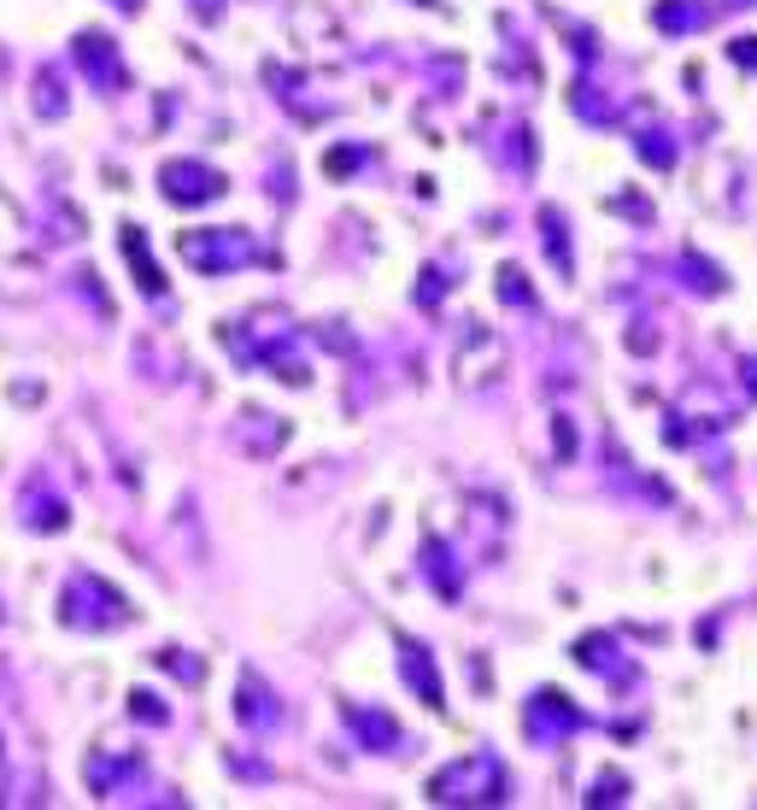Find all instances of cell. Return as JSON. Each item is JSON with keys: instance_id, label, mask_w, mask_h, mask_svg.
Listing matches in <instances>:
<instances>
[{"instance_id": "6da1fadb", "label": "cell", "mask_w": 757, "mask_h": 810, "mask_svg": "<svg viewBox=\"0 0 757 810\" xmlns=\"http://www.w3.org/2000/svg\"><path fill=\"white\" fill-rule=\"evenodd\" d=\"M59 622H65V629H89V634H100V629H124V622H130V606H124V593L107 588L100 576L77 570L65 588H59Z\"/></svg>"}, {"instance_id": "7a4b0ae2", "label": "cell", "mask_w": 757, "mask_h": 810, "mask_svg": "<svg viewBox=\"0 0 757 810\" xmlns=\"http://www.w3.org/2000/svg\"><path fill=\"white\" fill-rule=\"evenodd\" d=\"M505 763L494 752H476V758H458V763H446V770L428 781V799H441V804H499L505 799Z\"/></svg>"}, {"instance_id": "3957f363", "label": "cell", "mask_w": 757, "mask_h": 810, "mask_svg": "<svg viewBox=\"0 0 757 810\" xmlns=\"http://www.w3.org/2000/svg\"><path fill=\"white\" fill-rule=\"evenodd\" d=\"M182 259L200 264L206 277H218V270H235V264L259 259V247H253L248 230H200V236H182Z\"/></svg>"}, {"instance_id": "277c9868", "label": "cell", "mask_w": 757, "mask_h": 810, "mask_svg": "<svg viewBox=\"0 0 757 810\" xmlns=\"http://www.w3.org/2000/svg\"><path fill=\"white\" fill-rule=\"evenodd\" d=\"M159 189H165L171 206H206V200H223V171L212 164H194V159H171L165 171H159Z\"/></svg>"}, {"instance_id": "5b68a950", "label": "cell", "mask_w": 757, "mask_h": 810, "mask_svg": "<svg viewBox=\"0 0 757 810\" xmlns=\"http://www.w3.org/2000/svg\"><path fill=\"white\" fill-rule=\"evenodd\" d=\"M18 517H24V529L36 534H53V529H65V500L53 493V476L48 470H30V482H24V500H18Z\"/></svg>"}, {"instance_id": "8992f818", "label": "cell", "mask_w": 757, "mask_h": 810, "mask_svg": "<svg viewBox=\"0 0 757 810\" xmlns=\"http://www.w3.org/2000/svg\"><path fill=\"white\" fill-rule=\"evenodd\" d=\"M71 53H77V66L89 71V82H94V89H124V82H130V77H124V59H118V48H112L107 36L83 30V36L71 41Z\"/></svg>"}, {"instance_id": "52a82bcc", "label": "cell", "mask_w": 757, "mask_h": 810, "mask_svg": "<svg viewBox=\"0 0 757 810\" xmlns=\"http://www.w3.org/2000/svg\"><path fill=\"white\" fill-rule=\"evenodd\" d=\"M569 729H582V711H569L558 693H535V699H528V734H535V740L569 734Z\"/></svg>"}, {"instance_id": "ba28073f", "label": "cell", "mask_w": 757, "mask_h": 810, "mask_svg": "<svg viewBox=\"0 0 757 810\" xmlns=\"http://www.w3.org/2000/svg\"><path fill=\"white\" fill-rule=\"evenodd\" d=\"M400 670L423 693V704H441V676H435V663H428V652L417 647V640H400Z\"/></svg>"}, {"instance_id": "9c48e42d", "label": "cell", "mask_w": 757, "mask_h": 810, "mask_svg": "<svg viewBox=\"0 0 757 810\" xmlns=\"http://www.w3.org/2000/svg\"><path fill=\"white\" fill-rule=\"evenodd\" d=\"M235 717L248 722V729H271V722L282 717V704L271 699V688H264L259 676H248V681H241V704H235Z\"/></svg>"}, {"instance_id": "30bf717a", "label": "cell", "mask_w": 757, "mask_h": 810, "mask_svg": "<svg viewBox=\"0 0 757 810\" xmlns=\"http://www.w3.org/2000/svg\"><path fill=\"white\" fill-rule=\"evenodd\" d=\"M346 722L364 734V746L371 752H394V740H400V729H394V717L387 711H364V704H346Z\"/></svg>"}, {"instance_id": "8fae6325", "label": "cell", "mask_w": 757, "mask_h": 810, "mask_svg": "<svg viewBox=\"0 0 757 810\" xmlns=\"http://www.w3.org/2000/svg\"><path fill=\"white\" fill-rule=\"evenodd\" d=\"M83 776H89L94 793L107 799V793H118V787H124V776H141V763H135V758H89Z\"/></svg>"}, {"instance_id": "7c38bea8", "label": "cell", "mask_w": 757, "mask_h": 810, "mask_svg": "<svg viewBox=\"0 0 757 810\" xmlns=\"http://www.w3.org/2000/svg\"><path fill=\"white\" fill-rule=\"evenodd\" d=\"M124 253L135 264V282H141V294H153V300H165V277H159V264H148V253H141V236L124 230Z\"/></svg>"}, {"instance_id": "4fadbf2b", "label": "cell", "mask_w": 757, "mask_h": 810, "mask_svg": "<svg viewBox=\"0 0 757 810\" xmlns=\"http://www.w3.org/2000/svg\"><path fill=\"white\" fill-rule=\"evenodd\" d=\"M658 24H664V30L710 24V7H699V0H664V7H658Z\"/></svg>"}, {"instance_id": "5bb4252c", "label": "cell", "mask_w": 757, "mask_h": 810, "mask_svg": "<svg viewBox=\"0 0 757 810\" xmlns=\"http://www.w3.org/2000/svg\"><path fill=\"white\" fill-rule=\"evenodd\" d=\"M36 112H42V118H65V82H59L53 71L36 77Z\"/></svg>"}, {"instance_id": "9a60e30c", "label": "cell", "mask_w": 757, "mask_h": 810, "mask_svg": "<svg viewBox=\"0 0 757 810\" xmlns=\"http://www.w3.org/2000/svg\"><path fill=\"white\" fill-rule=\"evenodd\" d=\"M499 294H505V300H517V306L535 300V294H528V282H523V270H511V264L499 270Z\"/></svg>"}, {"instance_id": "2e32d148", "label": "cell", "mask_w": 757, "mask_h": 810, "mask_svg": "<svg viewBox=\"0 0 757 810\" xmlns=\"http://www.w3.org/2000/svg\"><path fill=\"white\" fill-rule=\"evenodd\" d=\"M135 704H130V711L141 717V722H165V704H153V693H130Z\"/></svg>"}, {"instance_id": "e0dca14e", "label": "cell", "mask_w": 757, "mask_h": 810, "mask_svg": "<svg viewBox=\"0 0 757 810\" xmlns=\"http://www.w3.org/2000/svg\"><path fill=\"white\" fill-rule=\"evenodd\" d=\"M159 663H171V670L182 676V681H200L206 670H200V663H189V658H176V652H159Z\"/></svg>"}, {"instance_id": "ac0fdd59", "label": "cell", "mask_w": 757, "mask_h": 810, "mask_svg": "<svg viewBox=\"0 0 757 810\" xmlns=\"http://www.w3.org/2000/svg\"><path fill=\"white\" fill-rule=\"evenodd\" d=\"M359 159H364L359 148H346V153H330V159H323V164H330V177H346V171H353Z\"/></svg>"}, {"instance_id": "d6986e66", "label": "cell", "mask_w": 757, "mask_h": 810, "mask_svg": "<svg viewBox=\"0 0 757 810\" xmlns=\"http://www.w3.org/2000/svg\"><path fill=\"white\" fill-rule=\"evenodd\" d=\"M605 799H623V776H605V781H599V793H593L587 804H605Z\"/></svg>"}, {"instance_id": "ffe728a7", "label": "cell", "mask_w": 757, "mask_h": 810, "mask_svg": "<svg viewBox=\"0 0 757 810\" xmlns=\"http://www.w3.org/2000/svg\"><path fill=\"white\" fill-rule=\"evenodd\" d=\"M734 59H740V66H757V36H751V48L740 41V48H734Z\"/></svg>"}, {"instance_id": "44dd1931", "label": "cell", "mask_w": 757, "mask_h": 810, "mask_svg": "<svg viewBox=\"0 0 757 810\" xmlns=\"http://www.w3.org/2000/svg\"><path fill=\"white\" fill-rule=\"evenodd\" d=\"M118 7H124V12H135V7H141V0H118Z\"/></svg>"}]
</instances>
